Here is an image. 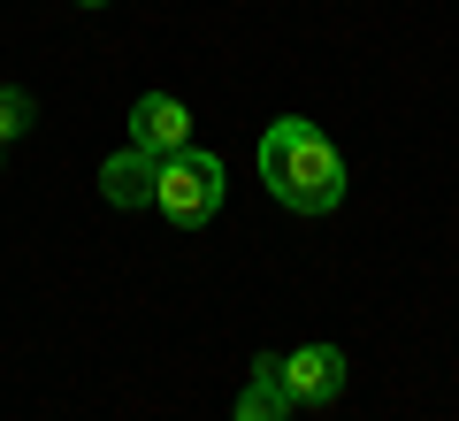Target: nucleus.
Masks as SVG:
<instances>
[{
  "mask_svg": "<svg viewBox=\"0 0 459 421\" xmlns=\"http://www.w3.org/2000/svg\"><path fill=\"white\" fill-rule=\"evenodd\" d=\"M261 184L291 215H329L352 177H344V153L322 138V123H307V115H276V123L261 130Z\"/></svg>",
  "mask_w": 459,
  "mask_h": 421,
  "instance_id": "obj_1",
  "label": "nucleus"
},
{
  "mask_svg": "<svg viewBox=\"0 0 459 421\" xmlns=\"http://www.w3.org/2000/svg\"><path fill=\"white\" fill-rule=\"evenodd\" d=\"M222 192H230L222 162H214V153H199V146H184V153H169V162H161L153 207H161L177 230H207L214 215H222Z\"/></svg>",
  "mask_w": 459,
  "mask_h": 421,
  "instance_id": "obj_2",
  "label": "nucleus"
},
{
  "mask_svg": "<svg viewBox=\"0 0 459 421\" xmlns=\"http://www.w3.org/2000/svg\"><path fill=\"white\" fill-rule=\"evenodd\" d=\"M344 375H352V360L337 353V345H299V353H276V383L291 406H329L344 390Z\"/></svg>",
  "mask_w": 459,
  "mask_h": 421,
  "instance_id": "obj_3",
  "label": "nucleus"
},
{
  "mask_svg": "<svg viewBox=\"0 0 459 421\" xmlns=\"http://www.w3.org/2000/svg\"><path fill=\"white\" fill-rule=\"evenodd\" d=\"M131 146L153 153V162L184 153V146H192V108H184L177 92H146V100L131 108Z\"/></svg>",
  "mask_w": 459,
  "mask_h": 421,
  "instance_id": "obj_4",
  "label": "nucleus"
},
{
  "mask_svg": "<svg viewBox=\"0 0 459 421\" xmlns=\"http://www.w3.org/2000/svg\"><path fill=\"white\" fill-rule=\"evenodd\" d=\"M153 184H161V162L138 146L108 153V169H100V192H108V207H153Z\"/></svg>",
  "mask_w": 459,
  "mask_h": 421,
  "instance_id": "obj_5",
  "label": "nucleus"
},
{
  "mask_svg": "<svg viewBox=\"0 0 459 421\" xmlns=\"http://www.w3.org/2000/svg\"><path fill=\"white\" fill-rule=\"evenodd\" d=\"M238 421H291V399H283V383H276V353L253 360V383L238 390Z\"/></svg>",
  "mask_w": 459,
  "mask_h": 421,
  "instance_id": "obj_6",
  "label": "nucleus"
},
{
  "mask_svg": "<svg viewBox=\"0 0 459 421\" xmlns=\"http://www.w3.org/2000/svg\"><path fill=\"white\" fill-rule=\"evenodd\" d=\"M23 130H39V108H31V92L0 84V146H8V138H23Z\"/></svg>",
  "mask_w": 459,
  "mask_h": 421,
  "instance_id": "obj_7",
  "label": "nucleus"
},
{
  "mask_svg": "<svg viewBox=\"0 0 459 421\" xmlns=\"http://www.w3.org/2000/svg\"><path fill=\"white\" fill-rule=\"evenodd\" d=\"M77 8H108V0H77Z\"/></svg>",
  "mask_w": 459,
  "mask_h": 421,
  "instance_id": "obj_8",
  "label": "nucleus"
}]
</instances>
